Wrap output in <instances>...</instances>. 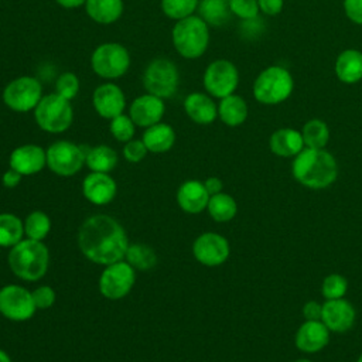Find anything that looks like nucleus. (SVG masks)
Returning <instances> with one entry per match:
<instances>
[{"label": "nucleus", "mask_w": 362, "mask_h": 362, "mask_svg": "<svg viewBox=\"0 0 362 362\" xmlns=\"http://www.w3.org/2000/svg\"><path fill=\"white\" fill-rule=\"evenodd\" d=\"M90 65L96 75L106 79L123 76L130 66L129 51L119 42H103L95 48Z\"/></svg>", "instance_id": "obj_8"}, {"label": "nucleus", "mask_w": 362, "mask_h": 362, "mask_svg": "<svg viewBox=\"0 0 362 362\" xmlns=\"http://www.w3.org/2000/svg\"><path fill=\"white\" fill-rule=\"evenodd\" d=\"M55 1L65 8H76L86 3V0H55Z\"/></svg>", "instance_id": "obj_47"}, {"label": "nucleus", "mask_w": 362, "mask_h": 362, "mask_svg": "<svg viewBox=\"0 0 362 362\" xmlns=\"http://www.w3.org/2000/svg\"><path fill=\"white\" fill-rule=\"evenodd\" d=\"M48 249L41 240L25 239L13 246L8 264L13 273L27 281L40 280L48 269Z\"/></svg>", "instance_id": "obj_3"}, {"label": "nucleus", "mask_w": 362, "mask_h": 362, "mask_svg": "<svg viewBox=\"0 0 362 362\" xmlns=\"http://www.w3.org/2000/svg\"><path fill=\"white\" fill-rule=\"evenodd\" d=\"M81 252L93 263L112 264L120 262L129 247L123 226L107 215H93L79 228Z\"/></svg>", "instance_id": "obj_1"}, {"label": "nucleus", "mask_w": 362, "mask_h": 362, "mask_svg": "<svg viewBox=\"0 0 362 362\" xmlns=\"http://www.w3.org/2000/svg\"><path fill=\"white\" fill-rule=\"evenodd\" d=\"M86 151L83 146H78L66 140L55 141L47 150V165L58 175H74L82 168L86 158Z\"/></svg>", "instance_id": "obj_9"}, {"label": "nucleus", "mask_w": 362, "mask_h": 362, "mask_svg": "<svg viewBox=\"0 0 362 362\" xmlns=\"http://www.w3.org/2000/svg\"><path fill=\"white\" fill-rule=\"evenodd\" d=\"M329 332L331 331L321 320H305L296 332V346L304 354H315L328 345Z\"/></svg>", "instance_id": "obj_17"}, {"label": "nucleus", "mask_w": 362, "mask_h": 362, "mask_svg": "<svg viewBox=\"0 0 362 362\" xmlns=\"http://www.w3.org/2000/svg\"><path fill=\"white\" fill-rule=\"evenodd\" d=\"M346 290H348V280L342 274L332 273L322 280L321 293L325 300L342 298L346 294Z\"/></svg>", "instance_id": "obj_36"}, {"label": "nucleus", "mask_w": 362, "mask_h": 362, "mask_svg": "<svg viewBox=\"0 0 362 362\" xmlns=\"http://www.w3.org/2000/svg\"><path fill=\"white\" fill-rule=\"evenodd\" d=\"M218 116L226 126H239L247 117V105L242 96L232 93L221 99L218 105Z\"/></svg>", "instance_id": "obj_26"}, {"label": "nucleus", "mask_w": 362, "mask_h": 362, "mask_svg": "<svg viewBox=\"0 0 362 362\" xmlns=\"http://www.w3.org/2000/svg\"><path fill=\"white\" fill-rule=\"evenodd\" d=\"M356 362H362V354H361V355H359V358H358V359H356Z\"/></svg>", "instance_id": "obj_50"}, {"label": "nucleus", "mask_w": 362, "mask_h": 362, "mask_svg": "<svg viewBox=\"0 0 362 362\" xmlns=\"http://www.w3.org/2000/svg\"><path fill=\"white\" fill-rule=\"evenodd\" d=\"M270 150L279 157H296L305 146L301 132L283 127L276 130L269 140Z\"/></svg>", "instance_id": "obj_23"}, {"label": "nucleus", "mask_w": 362, "mask_h": 362, "mask_svg": "<svg viewBox=\"0 0 362 362\" xmlns=\"http://www.w3.org/2000/svg\"><path fill=\"white\" fill-rule=\"evenodd\" d=\"M229 7L232 14L242 20H253L260 11L257 0H229Z\"/></svg>", "instance_id": "obj_39"}, {"label": "nucleus", "mask_w": 362, "mask_h": 362, "mask_svg": "<svg viewBox=\"0 0 362 362\" xmlns=\"http://www.w3.org/2000/svg\"><path fill=\"white\" fill-rule=\"evenodd\" d=\"M192 253L194 257L204 266H219L229 257V243L222 235L205 232L195 239Z\"/></svg>", "instance_id": "obj_14"}, {"label": "nucleus", "mask_w": 362, "mask_h": 362, "mask_svg": "<svg viewBox=\"0 0 362 362\" xmlns=\"http://www.w3.org/2000/svg\"><path fill=\"white\" fill-rule=\"evenodd\" d=\"M321 314H322V304L317 303L315 300H310L304 304L303 307V315L305 320L308 321H314V320H321Z\"/></svg>", "instance_id": "obj_43"}, {"label": "nucleus", "mask_w": 362, "mask_h": 362, "mask_svg": "<svg viewBox=\"0 0 362 362\" xmlns=\"http://www.w3.org/2000/svg\"><path fill=\"white\" fill-rule=\"evenodd\" d=\"M33 294L17 284L4 286L0 290V313L13 321H25L35 313Z\"/></svg>", "instance_id": "obj_13"}, {"label": "nucleus", "mask_w": 362, "mask_h": 362, "mask_svg": "<svg viewBox=\"0 0 362 362\" xmlns=\"http://www.w3.org/2000/svg\"><path fill=\"white\" fill-rule=\"evenodd\" d=\"M37 124L48 133L65 132L74 119L71 102L61 95L49 93L41 98L34 109Z\"/></svg>", "instance_id": "obj_6"}, {"label": "nucleus", "mask_w": 362, "mask_h": 362, "mask_svg": "<svg viewBox=\"0 0 362 362\" xmlns=\"http://www.w3.org/2000/svg\"><path fill=\"white\" fill-rule=\"evenodd\" d=\"M239 83V72L235 64L228 59L211 62L204 72V86L209 95L225 98L235 92Z\"/></svg>", "instance_id": "obj_11"}, {"label": "nucleus", "mask_w": 362, "mask_h": 362, "mask_svg": "<svg viewBox=\"0 0 362 362\" xmlns=\"http://www.w3.org/2000/svg\"><path fill=\"white\" fill-rule=\"evenodd\" d=\"M51 229V221L47 214L41 211L31 212L24 222V233L28 236V239L34 240H42Z\"/></svg>", "instance_id": "obj_34"}, {"label": "nucleus", "mask_w": 362, "mask_h": 362, "mask_svg": "<svg viewBox=\"0 0 362 362\" xmlns=\"http://www.w3.org/2000/svg\"><path fill=\"white\" fill-rule=\"evenodd\" d=\"M355 318L356 311L354 305L344 297L337 300H325V303L322 304L321 321L332 332H346L352 328Z\"/></svg>", "instance_id": "obj_15"}, {"label": "nucleus", "mask_w": 362, "mask_h": 362, "mask_svg": "<svg viewBox=\"0 0 362 362\" xmlns=\"http://www.w3.org/2000/svg\"><path fill=\"white\" fill-rule=\"evenodd\" d=\"M293 362H313L311 359H307V358H300V359H296Z\"/></svg>", "instance_id": "obj_49"}, {"label": "nucleus", "mask_w": 362, "mask_h": 362, "mask_svg": "<svg viewBox=\"0 0 362 362\" xmlns=\"http://www.w3.org/2000/svg\"><path fill=\"white\" fill-rule=\"evenodd\" d=\"M171 37L174 48L181 57L187 59L199 58L209 44L208 24L199 16H189L175 23Z\"/></svg>", "instance_id": "obj_4"}, {"label": "nucleus", "mask_w": 362, "mask_h": 362, "mask_svg": "<svg viewBox=\"0 0 362 362\" xmlns=\"http://www.w3.org/2000/svg\"><path fill=\"white\" fill-rule=\"evenodd\" d=\"M42 98V88L34 76H20L13 79L3 90V102L14 112H28L35 109Z\"/></svg>", "instance_id": "obj_10"}, {"label": "nucleus", "mask_w": 362, "mask_h": 362, "mask_svg": "<svg viewBox=\"0 0 362 362\" xmlns=\"http://www.w3.org/2000/svg\"><path fill=\"white\" fill-rule=\"evenodd\" d=\"M47 164V151L37 144H24L14 148L10 154V168L21 175H31L44 168Z\"/></svg>", "instance_id": "obj_19"}, {"label": "nucleus", "mask_w": 362, "mask_h": 362, "mask_svg": "<svg viewBox=\"0 0 362 362\" xmlns=\"http://www.w3.org/2000/svg\"><path fill=\"white\" fill-rule=\"evenodd\" d=\"M92 103L96 113L105 119H113L123 113L126 98L123 90L115 83L99 85L92 95Z\"/></svg>", "instance_id": "obj_16"}, {"label": "nucleus", "mask_w": 362, "mask_h": 362, "mask_svg": "<svg viewBox=\"0 0 362 362\" xmlns=\"http://www.w3.org/2000/svg\"><path fill=\"white\" fill-rule=\"evenodd\" d=\"M24 233V225L13 214H0V246L17 245Z\"/></svg>", "instance_id": "obj_32"}, {"label": "nucleus", "mask_w": 362, "mask_h": 362, "mask_svg": "<svg viewBox=\"0 0 362 362\" xmlns=\"http://www.w3.org/2000/svg\"><path fill=\"white\" fill-rule=\"evenodd\" d=\"M0 362H11L8 355L4 351H1V349H0Z\"/></svg>", "instance_id": "obj_48"}, {"label": "nucleus", "mask_w": 362, "mask_h": 362, "mask_svg": "<svg viewBox=\"0 0 362 362\" xmlns=\"http://www.w3.org/2000/svg\"><path fill=\"white\" fill-rule=\"evenodd\" d=\"M337 78L344 83H356L362 79V52L358 49L342 51L335 61Z\"/></svg>", "instance_id": "obj_24"}, {"label": "nucleus", "mask_w": 362, "mask_h": 362, "mask_svg": "<svg viewBox=\"0 0 362 362\" xmlns=\"http://www.w3.org/2000/svg\"><path fill=\"white\" fill-rule=\"evenodd\" d=\"M86 165L95 173H109L117 164L116 151L105 144L92 147L86 151Z\"/></svg>", "instance_id": "obj_29"}, {"label": "nucleus", "mask_w": 362, "mask_h": 362, "mask_svg": "<svg viewBox=\"0 0 362 362\" xmlns=\"http://www.w3.org/2000/svg\"><path fill=\"white\" fill-rule=\"evenodd\" d=\"M110 133L119 141H129L134 134V122L127 115H119L110 122Z\"/></svg>", "instance_id": "obj_37"}, {"label": "nucleus", "mask_w": 362, "mask_h": 362, "mask_svg": "<svg viewBox=\"0 0 362 362\" xmlns=\"http://www.w3.org/2000/svg\"><path fill=\"white\" fill-rule=\"evenodd\" d=\"M55 90L62 98L71 100L79 92V79H78V76L72 72L61 74L58 76L57 82H55Z\"/></svg>", "instance_id": "obj_38"}, {"label": "nucleus", "mask_w": 362, "mask_h": 362, "mask_svg": "<svg viewBox=\"0 0 362 362\" xmlns=\"http://www.w3.org/2000/svg\"><path fill=\"white\" fill-rule=\"evenodd\" d=\"M206 209L214 221L228 222L235 218L238 212V204L229 194L219 192L209 197Z\"/></svg>", "instance_id": "obj_30"}, {"label": "nucleus", "mask_w": 362, "mask_h": 362, "mask_svg": "<svg viewBox=\"0 0 362 362\" xmlns=\"http://www.w3.org/2000/svg\"><path fill=\"white\" fill-rule=\"evenodd\" d=\"M31 294H33V300L35 303V307L41 308V310L51 307L55 301V293L48 286H41V287L35 288Z\"/></svg>", "instance_id": "obj_41"}, {"label": "nucleus", "mask_w": 362, "mask_h": 362, "mask_svg": "<svg viewBox=\"0 0 362 362\" xmlns=\"http://www.w3.org/2000/svg\"><path fill=\"white\" fill-rule=\"evenodd\" d=\"M164 100L156 95L144 93L137 96L130 105V117L134 124L150 127L158 123L164 115Z\"/></svg>", "instance_id": "obj_18"}, {"label": "nucleus", "mask_w": 362, "mask_h": 362, "mask_svg": "<svg viewBox=\"0 0 362 362\" xmlns=\"http://www.w3.org/2000/svg\"><path fill=\"white\" fill-rule=\"evenodd\" d=\"M184 109L188 117L198 124H209L218 116V106L205 93L192 92L184 100Z\"/></svg>", "instance_id": "obj_22"}, {"label": "nucleus", "mask_w": 362, "mask_h": 362, "mask_svg": "<svg viewBox=\"0 0 362 362\" xmlns=\"http://www.w3.org/2000/svg\"><path fill=\"white\" fill-rule=\"evenodd\" d=\"M209 194L204 185V182L197 180H189L181 184L177 192L178 205L184 212L188 214H199L208 206Z\"/></svg>", "instance_id": "obj_21"}, {"label": "nucleus", "mask_w": 362, "mask_h": 362, "mask_svg": "<svg viewBox=\"0 0 362 362\" xmlns=\"http://www.w3.org/2000/svg\"><path fill=\"white\" fill-rule=\"evenodd\" d=\"M85 8L88 16L99 24H112L123 13L122 0H86Z\"/></svg>", "instance_id": "obj_27"}, {"label": "nucleus", "mask_w": 362, "mask_h": 362, "mask_svg": "<svg viewBox=\"0 0 362 362\" xmlns=\"http://www.w3.org/2000/svg\"><path fill=\"white\" fill-rule=\"evenodd\" d=\"M124 257L133 269H139V270H148L154 267L157 263V256L154 250L141 243L129 245Z\"/></svg>", "instance_id": "obj_33"}, {"label": "nucleus", "mask_w": 362, "mask_h": 362, "mask_svg": "<svg viewBox=\"0 0 362 362\" xmlns=\"http://www.w3.org/2000/svg\"><path fill=\"white\" fill-rule=\"evenodd\" d=\"M85 198L95 205H105L116 195V182L107 173H90L82 184Z\"/></svg>", "instance_id": "obj_20"}, {"label": "nucleus", "mask_w": 362, "mask_h": 362, "mask_svg": "<svg viewBox=\"0 0 362 362\" xmlns=\"http://www.w3.org/2000/svg\"><path fill=\"white\" fill-rule=\"evenodd\" d=\"M198 3V0H161V10L167 17L178 21L194 16Z\"/></svg>", "instance_id": "obj_35"}, {"label": "nucleus", "mask_w": 362, "mask_h": 362, "mask_svg": "<svg viewBox=\"0 0 362 362\" xmlns=\"http://www.w3.org/2000/svg\"><path fill=\"white\" fill-rule=\"evenodd\" d=\"M180 83V74L175 64L167 58L153 59L144 69L143 85L147 93L161 99L171 98Z\"/></svg>", "instance_id": "obj_7"}, {"label": "nucleus", "mask_w": 362, "mask_h": 362, "mask_svg": "<svg viewBox=\"0 0 362 362\" xmlns=\"http://www.w3.org/2000/svg\"><path fill=\"white\" fill-rule=\"evenodd\" d=\"M175 141V132L167 123H156L146 129L143 134V143L151 153L168 151Z\"/></svg>", "instance_id": "obj_25"}, {"label": "nucleus", "mask_w": 362, "mask_h": 362, "mask_svg": "<svg viewBox=\"0 0 362 362\" xmlns=\"http://www.w3.org/2000/svg\"><path fill=\"white\" fill-rule=\"evenodd\" d=\"M147 147L143 140H129L123 147V156L130 163L141 161L147 154Z\"/></svg>", "instance_id": "obj_40"}, {"label": "nucleus", "mask_w": 362, "mask_h": 362, "mask_svg": "<svg viewBox=\"0 0 362 362\" xmlns=\"http://www.w3.org/2000/svg\"><path fill=\"white\" fill-rule=\"evenodd\" d=\"M136 280L134 269L127 262H116L107 264L99 279V290L109 300L124 297L133 287Z\"/></svg>", "instance_id": "obj_12"}, {"label": "nucleus", "mask_w": 362, "mask_h": 362, "mask_svg": "<svg viewBox=\"0 0 362 362\" xmlns=\"http://www.w3.org/2000/svg\"><path fill=\"white\" fill-rule=\"evenodd\" d=\"M301 136H303L305 147L325 148V146L329 140V129L324 120L311 119L303 126Z\"/></svg>", "instance_id": "obj_31"}, {"label": "nucleus", "mask_w": 362, "mask_h": 362, "mask_svg": "<svg viewBox=\"0 0 362 362\" xmlns=\"http://www.w3.org/2000/svg\"><path fill=\"white\" fill-rule=\"evenodd\" d=\"M346 17L355 24H362V0H344Z\"/></svg>", "instance_id": "obj_42"}, {"label": "nucleus", "mask_w": 362, "mask_h": 362, "mask_svg": "<svg viewBox=\"0 0 362 362\" xmlns=\"http://www.w3.org/2000/svg\"><path fill=\"white\" fill-rule=\"evenodd\" d=\"M259 10L267 16H276L281 11L284 0H257Z\"/></svg>", "instance_id": "obj_44"}, {"label": "nucleus", "mask_w": 362, "mask_h": 362, "mask_svg": "<svg viewBox=\"0 0 362 362\" xmlns=\"http://www.w3.org/2000/svg\"><path fill=\"white\" fill-rule=\"evenodd\" d=\"M198 11L199 17L214 27L226 24L232 16L229 0H199Z\"/></svg>", "instance_id": "obj_28"}, {"label": "nucleus", "mask_w": 362, "mask_h": 362, "mask_svg": "<svg viewBox=\"0 0 362 362\" xmlns=\"http://www.w3.org/2000/svg\"><path fill=\"white\" fill-rule=\"evenodd\" d=\"M204 185H205V188H206V191H208V194L209 195H215V194H219V192H222V181L218 178V177H209V178H206L205 180V182H204Z\"/></svg>", "instance_id": "obj_46"}, {"label": "nucleus", "mask_w": 362, "mask_h": 362, "mask_svg": "<svg viewBox=\"0 0 362 362\" xmlns=\"http://www.w3.org/2000/svg\"><path fill=\"white\" fill-rule=\"evenodd\" d=\"M293 177L310 189H324L335 182L338 164L325 148L304 147L293 160Z\"/></svg>", "instance_id": "obj_2"}, {"label": "nucleus", "mask_w": 362, "mask_h": 362, "mask_svg": "<svg viewBox=\"0 0 362 362\" xmlns=\"http://www.w3.org/2000/svg\"><path fill=\"white\" fill-rule=\"evenodd\" d=\"M21 177H23V175H21L18 171L10 168L8 171H6V173L3 174L1 182H3V185L7 187V188H14V187H17L18 182L21 181Z\"/></svg>", "instance_id": "obj_45"}, {"label": "nucleus", "mask_w": 362, "mask_h": 362, "mask_svg": "<svg viewBox=\"0 0 362 362\" xmlns=\"http://www.w3.org/2000/svg\"><path fill=\"white\" fill-rule=\"evenodd\" d=\"M294 89V79L288 69L272 65L263 69L253 83V95L263 105H279L284 102Z\"/></svg>", "instance_id": "obj_5"}]
</instances>
